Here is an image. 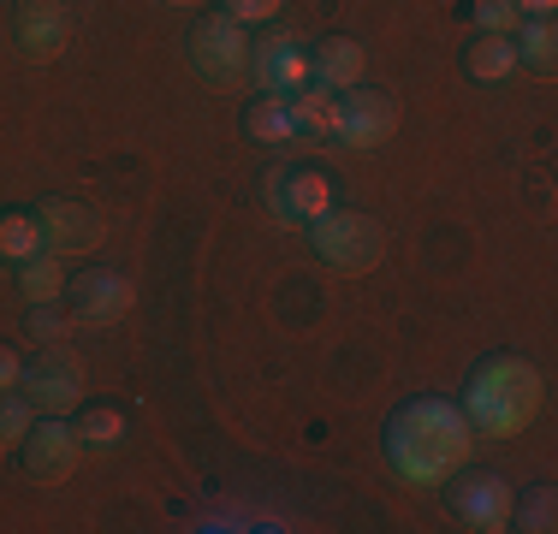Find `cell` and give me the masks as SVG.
<instances>
[{
  "instance_id": "cell-1",
  "label": "cell",
  "mask_w": 558,
  "mask_h": 534,
  "mask_svg": "<svg viewBox=\"0 0 558 534\" xmlns=\"http://www.w3.org/2000/svg\"><path fill=\"white\" fill-rule=\"evenodd\" d=\"M470 446H475V427L446 398H410L387 427V458L410 487H446L470 463Z\"/></svg>"
},
{
  "instance_id": "cell-2",
  "label": "cell",
  "mask_w": 558,
  "mask_h": 534,
  "mask_svg": "<svg viewBox=\"0 0 558 534\" xmlns=\"http://www.w3.org/2000/svg\"><path fill=\"white\" fill-rule=\"evenodd\" d=\"M458 410L475 434L511 439L517 427H529L541 410V368L529 363V356H487V363L470 374Z\"/></svg>"
},
{
  "instance_id": "cell-3",
  "label": "cell",
  "mask_w": 558,
  "mask_h": 534,
  "mask_svg": "<svg viewBox=\"0 0 558 534\" xmlns=\"http://www.w3.org/2000/svg\"><path fill=\"white\" fill-rule=\"evenodd\" d=\"M315 238V256L339 274H368L380 256H387V226L375 214H356V208H327L322 220L310 226Z\"/></svg>"
},
{
  "instance_id": "cell-4",
  "label": "cell",
  "mask_w": 558,
  "mask_h": 534,
  "mask_svg": "<svg viewBox=\"0 0 558 534\" xmlns=\"http://www.w3.org/2000/svg\"><path fill=\"white\" fill-rule=\"evenodd\" d=\"M184 53H191V65L208 84H238V77H250V36H244V24L226 19V12L196 19L191 36H184Z\"/></svg>"
},
{
  "instance_id": "cell-5",
  "label": "cell",
  "mask_w": 558,
  "mask_h": 534,
  "mask_svg": "<svg viewBox=\"0 0 558 534\" xmlns=\"http://www.w3.org/2000/svg\"><path fill=\"white\" fill-rule=\"evenodd\" d=\"M19 392L36 404V416H65V410H77L84 404V356H77L65 339L43 344V356L24 368Z\"/></svg>"
},
{
  "instance_id": "cell-6",
  "label": "cell",
  "mask_w": 558,
  "mask_h": 534,
  "mask_svg": "<svg viewBox=\"0 0 558 534\" xmlns=\"http://www.w3.org/2000/svg\"><path fill=\"white\" fill-rule=\"evenodd\" d=\"M19 451H24V475L43 481V487L65 481L77 470V458H84V446H77V434H72V422H65V416H36L31 434L19 439Z\"/></svg>"
},
{
  "instance_id": "cell-7",
  "label": "cell",
  "mask_w": 558,
  "mask_h": 534,
  "mask_svg": "<svg viewBox=\"0 0 558 534\" xmlns=\"http://www.w3.org/2000/svg\"><path fill=\"white\" fill-rule=\"evenodd\" d=\"M131 279L113 274V267H89V274L65 279V315L84 320V327H108V320H119L131 310Z\"/></svg>"
},
{
  "instance_id": "cell-8",
  "label": "cell",
  "mask_w": 558,
  "mask_h": 534,
  "mask_svg": "<svg viewBox=\"0 0 558 534\" xmlns=\"http://www.w3.org/2000/svg\"><path fill=\"white\" fill-rule=\"evenodd\" d=\"M511 505H517V493H511V481H499V475H463L458 487H451V511H458V523L463 529H475V534H499V529H511Z\"/></svg>"
},
{
  "instance_id": "cell-9",
  "label": "cell",
  "mask_w": 558,
  "mask_h": 534,
  "mask_svg": "<svg viewBox=\"0 0 558 534\" xmlns=\"http://www.w3.org/2000/svg\"><path fill=\"white\" fill-rule=\"evenodd\" d=\"M392 125H398L392 96L363 89V84L339 96V143H344V149H380V143L392 137Z\"/></svg>"
},
{
  "instance_id": "cell-10",
  "label": "cell",
  "mask_w": 558,
  "mask_h": 534,
  "mask_svg": "<svg viewBox=\"0 0 558 534\" xmlns=\"http://www.w3.org/2000/svg\"><path fill=\"white\" fill-rule=\"evenodd\" d=\"M36 226H43V244L54 250V256H84V250L101 244V214L72 203V196H48L43 208H36Z\"/></svg>"
},
{
  "instance_id": "cell-11",
  "label": "cell",
  "mask_w": 558,
  "mask_h": 534,
  "mask_svg": "<svg viewBox=\"0 0 558 534\" xmlns=\"http://www.w3.org/2000/svg\"><path fill=\"white\" fill-rule=\"evenodd\" d=\"M250 77H256L262 96H298L310 84V53L286 36H268V43H250Z\"/></svg>"
},
{
  "instance_id": "cell-12",
  "label": "cell",
  "mask_w": 558,
  "mask_h": 534,
  "mask_svg": "<svg viewBox=\"0 0 558 534\" xmlns=\"http://www.w3.org/2000/svg\"><path fill=\"white\" fill-rule=\"evenodd\" d=\"M12 36H19L24 60H60V48H65V7H60V0H19V12H12Z\"/></svg>"
},
{
  "instance_id": "cell-13",
  "label": "cell",
  "mask_w": 558,
  "mask_h": 534,
  "mask_svg": "<svg viewBox=\"0 0 558 534\" xmlns=\"http://www.w3.org/2000/svg\"><path fill=\"white\" fill-rule=\"evenodd\" d=\"M363 65H368V53L356 36H327V43H315V53H310V84L344 96V89L363 84Z\"/></svg>"
},
{
  "instance_id": "cell-14",
  "label": "cell",
  "mask_w": 558,
  "mask_h": 534,
  "mask_svg": "<svg viewBox=\"0 0 558 534\" xmlns=\"http://www.w3.org/2000/svg\"><path fill=\"white\" fill-rule=\"evenodd\" d=\"M279 184H286V208H291V226H315L327 208H333V179L327 172H279Z\"/></svg>"
},
{
  "instance_id": "cell-15",
  "label": "cell",
  "mask_w": 558,
  "mask_h": 534,
  "mask_svg": "<svg viewBox=\"0 0 558 534\" xmlns=\"http://www.w3.org/2000/svg\"><path fill=\"white\" fill-rule=\"evenodd\" d=\"M291 107V125H298V137H339V96L322 84H303L298 96H286Z\"/></svg>"
},
{
  "instance_id": "cell-16",
  "label": "cell",
  "mask_w": 558,
  "mask_h": 534,
  "mask_svg": "<svg viewBox=\"0 0 558 534\" xmlns=\"http://www.w3.org/2000/svg\"><path fill=\"white\" fill-rule=\"evenodd\" d=\"M463 72L482 77V84H499V77H511V72H517V48H511V36H487V31H475L470 53H463Z\"/></svg>"
},
{
  "instance_id": "cell-17",
  "label": "cell",
  "mask_w": 558,
  "mask_h": 534,
  "mask_svg": "<svg viewBox=\"0 0 558 534\" xmlns=\"http://www.w3.org/2000/svg\"><path fill=\"white\" fill-rule=\"evenodd\" d=\"M511 48H517V65H529V72H553V65H558V31H553V19L517 24Z\"/></svg>"
},
{
  "instance_id": "cell-18",
  "label": "cell",
  "mask_w": 558,
  "mask_h": 534,
  "mask_svg": "<svg viewBox=\"0 0 558 534\" xmlns=\"http://www.w3.org/2000/svg\"><path fill=\"white\" fill-rule=\"evenodd\" d=\"M72 434H77V446H84V451H113L119 439H125V410H113V404H89L84 416L72 422Z\"/></svg>"
},
{
  "instance_id": "cell-19",
  "label": "cell",
  "mask_w": 558,
  "mask_h": 534,
  "mask_svg": "<svg viewBox=\"0 0 558 534\" xmlns=\"http://www.w3.org/2000/svg\"><path fill=\"white\" fill-rule=\"evenodd\" d=\"M19 286H24V298H31V303H60V298H65V274H60V256H54V250L19 262Z\"/></svg>"
},
{
  "instance_id": "cell-20",
  "label": "cell",
  "mask_w": 558,
  "mask_h": 534,
  "mask_svg": "<svg viewBox=\"0 0 558 534\" xmlns=\"http://www.w3.org/2000/svg\"><path fill=\"white\" fill-rule=\"evenodd\" d=\"M43 226H36V214H0V262H31L43 256Z\"/></svg>"
},
{
  "instance_id": "cell-21",
  "label": "cell",
  "mask_w": 558,
  "mask_h": 534,
  "mask_svg": "<svg viewBox=\"0 0 558 534\" xmlns=\"http://www.w3.org/2000/svg\"><path fill=\"white\" fill-rule=\"evenodd\" d=\"M244 131H250L256 143H291V137H298V125H291V107H286V96H262V101L244 113Z\"/></svg>"
},
{
  "instance_id": "cell-22",
  "label": "cell",
  "mask_w": 558,
  "mask_h": 534,
  "mask_svg": "<svg viewBox=\"0 0 558 534\" xmlns=\"http://www.w3.org/2000/svg\"><path fill=\"white\" fill-rule=\"evenodd\" d=\"M553 517H558V493L553 487H535V493H523V499L511 505V529H529V534H547Z\"/></svg>"
},
{
  "instance_id": "cell-23",
  "label": "cell",
  "mask_w": 558,
  "mask_h": 534,
  "mask_svg": "<svg viewBox=\"0 0 558 534\" xmlns=\"http://www.w3.org/2000/svg\"><path fill=\"white\" fill-rule=\"evenodd\" d=\"M31 422H36V404L19 392V386H12V392H0V451L19 446V439L31 434Z\"/></svg>"
},
{
  "instance_id": "cell-24",
  "label": "cell",
  "mask_w": 558,
  "mask_h": 534,
  "mask_svg": "<svg viewBox=\"0 0 558 534\" xmlns=\"http://www.w3.org/2000/svg\"><path fill=\"white\" fill-rule=\"evenodd\" d=\"M475 31H487V36H511L517 24H523V12H517V0H475Z\"/></svg>"
},
{
  "instance_id": "cell-25",
  "label": "cell",
  "mask_w": 558,
  "mask_h": 534,
  "mask_svg": "<svg viewBox=\"0 0 558 534\" xmlns=\"http://www.w3.org/2000/svg\"><path fill=\"white\" fill-rule=\"evenodd\" d=\"M24 332H31L36 344H60V339H65V315H60V303H31V320H24Z\"/></svg>"
},
{
  "instance_id": "cell-26",
  "label": "cell",
  "mask_w": 558,
  "mask_h": 534,
  "mask_svg": "<svg viewBox=\"0 0 558 534\" xmlns=\"http://www.w3.org/2000/svg\"><path fill=\"white\" fill-rule=\"evenodd\" d=\"M279 7H286V0H220V12H226V19H238L244 31H250V24H268Z\"/></svg>"
},
{
  "instance_id": "cell-27",
  "label": "cell",
  "mask_w": 558,
  "mask_h": 534,
  "mask_svg": "<svg viewBox=\"0 0 558 534\" xmlns=\"http://www.w3.org/2000/svg\"><path fill=\"white\" fill-rule=\"evenodd\" d=\"M262 196H268L274 220H286V226H291V208H286V184H279V172H268V179H262Z\"/></svg>"
},
{
  "instance_id": "cell-28",
  "label": "cell",
  "mask_w": 558,
  "mask_h": 534,
  "mask_svg": "<svg viewBox=\"0 0 558 534\" xmlns=\"http://www.w3.org/2000/svg\"><path fill=\"white\" fill-rule=\"evenodd\" d=\"M19 380H24V363H19V351H12V344H0V392H12Z\"/></svg>"
},
{
  "instance_id": "cell-29",
  "label": "cell",
  "mask_w": 558,
  "mask_h": 534,
  "mask_svg": "<svg viewBox=\"0 0 558 534\" xmlns=\"http://www.w3.org/2000/svg\"><path fill=\"white\" fill-rule=\"evenodd\" d=\"M553 7H558V0H517V12H523V19H553Z\"/></svg>"
},
{
  "instance_id": "cell-30",
  "label": "cell",
  "mask_w": 558,
  "mask_h": 534,
  "mask_svg": "<svg viewBox=\"0 0 558 534\" xmlns=\"http://www.w3.org/2000/svg\"><path fill=\"white\" fill-rule=\"evenodd\" d=\"M172 7H196V0H172Z\"/></svg>"
}]
</instances>
